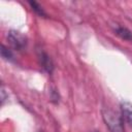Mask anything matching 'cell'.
Wrapping results in <instances>:
<instances>
[{
  "label": "cell",
  "instance_id": "obj_5",
  "mask_svg": "<svg viewBox=\"0 0 132 132\" xmlns=\"http://www.w3.org/2000/svg\"><path fill=\"white\" fill-rule=\"evenodd\" d=\"M114 32L118 36H120L124 40H128V41L132 40V32L125 27H117L114 29Z\"/></svg>",
  "mask_w": 132,
  "mask_h": 132
},
{
  "label": "cell",
  "instance_id": "obj_1",
  "mask_svg": "<svg viewBox=\"0 0 132 132\" xmlns=\"http://www.w3.org/2000/svg\"><path fill=\"white\" fill-rule=\"evenodd\" d=\"M102 119L108 128L109 132H125L124 130V119L117 111L109 107H103L101 110Z\"/></svg>",
  "mask_w": 132,
  "mask_h": 132
},
{
  "label": "cell",
  "instance_id": "obj_3",
  "mask_svg": "<svg viewBox=\"0 0 132 132\" xmlns=\"http://www.w3.org/2000/svg\"><path fill=\"white\" fill-rule=\"evenodd\" d=\"M38 60H39V63H40L41 67L47 73H52V71L54 69V64H53V61L50 58V56L44 51H42V50L38 51Z\"/></svg>",
  "mask_w": 132,
  "mask_h": 132
},
{
  "label": "cell",
  "instance_id": "obj_7",
  "mask_svg": "<svg viewBox=\"0 0 132 132\" xmlns=\"http://www.w3.org/2000/svg\"><path fill=\"white\" fill-rule=\"evenodd\" d=\"M29 4H30V6L32 7V9H33L38 15H40V16H44V15H45L44 10L42 9V7H41L37 2H35V1H30Z\"/></svg>",
  "mask_w": 132,
  "mask_h": 132
},
{
  "label": "cell",
  "instance_id": "obj_8",
  "mask_svg": "<svg viewBox=\"0 0 132 132\" xmlns=\"http://www.w3.org/2000/svg\"><path fill=\"white\" fill-rule=\"evenodd\" d=\"M5 99H6V95H5V90H4V87L2 86V88H1V101H2V104L4 103Z\"/></svg>",
  "mask_w": 132,
  "mask_h": 132
},
{
  "label": "cell",
  "instance_id": "obj_6",
  "mask_svg": "<svg viewBox=\"0 0 132 132\" xmlns=\"http://www.w3.org/2000/svg\"><path fill=\"white\" fill-rule=\"evenodd\" d=\"M1 56L6 61H13V55L11 51L8 47H6L4 44L1 45Z\"/></svg>",
  "mask_w": 132,
  "mask_h": 132
},
{
  "label": "cell",
  "instance_id": "obj_4",
  "mask_svg": "<svg viewBox=\"0 0 132 132\" xmlns=\"http://www.w3.org/2000/svg\"><path fill=\"white\" fill-rule=\"evenodd\" d=\"M121 110L123 119H125L130 125H132V104L129 102H122Z\"/></svg>",
  "mask_w": 132,
  "mask_h": 132
},
{
  "label": "cell",
  "instance_id": "obj_2",
  "mask_svg": "<svg viewBox=\"0 0 132 132\" xmlns=\"http://www.w3.org/2000/svg\"><path fill=\"white\" fill-rule=\"evenodd\" d=\"M7 41L16 51H22L27 45V38L19 31L10 30L7 33Z\"/></svg>",
  "mask_w": 132,
  "mask_h": 132
}]
</instances>
